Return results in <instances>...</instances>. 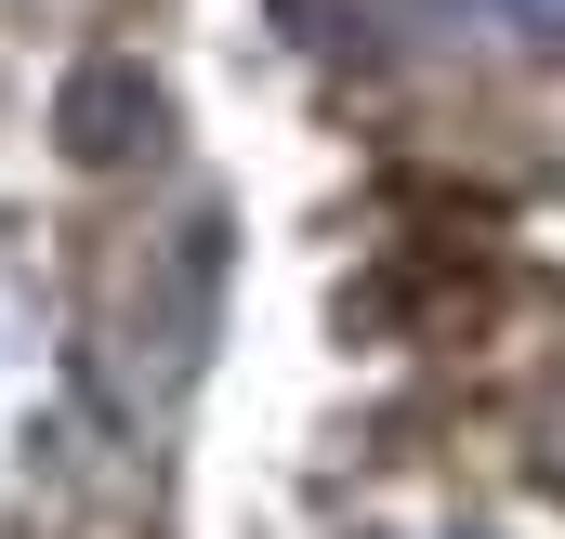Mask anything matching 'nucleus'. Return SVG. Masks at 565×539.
Returning a JSON list of instances; mask_svg holds the SVG:
<instances>
[{
	"instance_id": "obj_1",
	"label": "nucleus",
	"mask_w": 565,
	"mask_h": 539,
	"mask_svg": "<svg viewBox=\"0 0 565 539\" xmlns=\"http://www.w3.org/2000/svg\"><path fill=\"white\" fill-rule=\"evenodd\" d=\"M487 13H513L526 40H565V0H487Z\"/></svg>"
}]
</instances>
